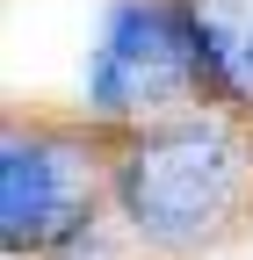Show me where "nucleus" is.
I'll list each match as a JSON object with an SVG mask.
<instances>
[{"label":"nucleus","instance_id":"obj_1","mask_svg":"<svg viewBox=\"0 0 253 260\" xmlns=\"http://www.w3.org/2000/svg\"><path fill=\"white\" fill-rule=\"evenodd\" d=\"M123 210L152 246H203L246 188V152L225 123H167L123 159Z\"/></svg>","mask_w":253,"mask_h":260},{"label":"nucleus","instance_id":"obj_2","mask_svg":"<svg viewBox=\"0 0 253 260\" xmlns=\"http://www.w3.org/2000/svg\"><path fill=\"white\" fill-rule=\"evenodd\" d=\"M203 80V37L196 8L174 0H116L102 22V44L87 65V102L102 116H145L181 102Z\"/></svg>","mask_w":253,"mask_h":260},{"label":"nucleus","instance_id":"obj_3","mask_svg":"<svg viewBox=\"0 0 253 260\" xmlns=\"http://www.w3.org/2000/svg\"><path fill=\"white\" fill-rule=\"evenodd\" d=\"M94 167L66 138H8L0 152V239L8 253H51L87 232Z\"/></svg>","mask_w":253,"mask_h":260},{"label":"nucleus","instance_id":"obj_4","mask_svg":"<svg viewBox=\"0 0 253 260\" xmlns=\"http://www.w3.org/2000/svg\"><path fill=\"white\" fill-rule=\"evenodd\" d=\"M196 8V37L210 80L253 109V0H188Z\"/></svg>","mask_w":253,"mask_h":260}]
</instances>
